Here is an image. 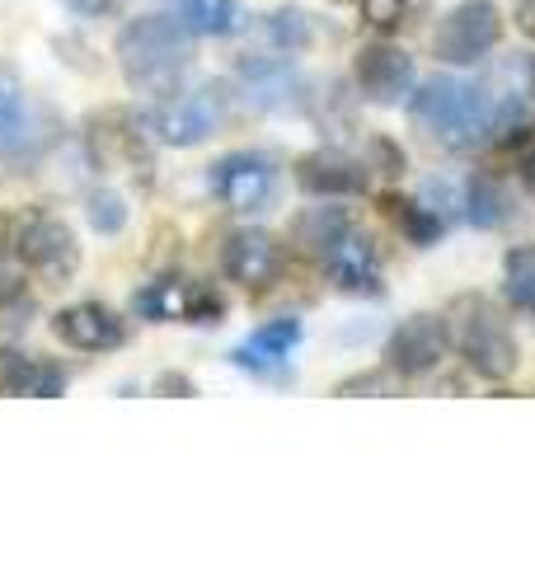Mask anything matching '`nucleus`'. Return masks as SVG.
Masks as SVG:
<instances>
[{"instance_id":"obj_1","label":"nucleus","mask_w":535,"mask_h":563,"mask_svg":"<svg viewBox=\"0 0 535 563\" xmlns=\"http://www.w3.org/2000/svg\"><path fill=\"white\" fill-rule=\"evenodd\" d=\"M193 57V33L174 14H141L118 33V66L137 95H165Z\"/></svg>"},{"instance_id":"obj_2","label":"nucleus","mask_w":535,"mask_h":563,"mask_svg":"<svg viewBox=\"0 0 535 563\" xmlns=\"http://www.w3.org/2000/svg\"><path fill=\"white\" fill-rule=\"evenodd\" d=\"M418 128L441 141V146H474L493 122V99L484 85L460 80V76H427L418 85V95L408 99Z\"/></svg>"},{"instance_id":"obj_3","label":"nucleus","mask_w":535,"mask_h":563,"mask_svg":"<svg viewBox=\"0 0 535 563\" xmlns=\"http://www.w3.org/2000/svg\"><path fill=\"white\" fill-rule=\"evenodd\" d=\"M456 320V347L466 366L479 380H507L516 376V362H522V347H516L512 324L498 314L484 296H460L451 306Z\"/></svg>"},{"instance_id":"obj_4","label":"nucleus","mask_w":535,"mask_h":563,"mask_svg":"<svg viewBox=\"0 0 535 563\" xmlns=\"http://www.w3.org/2000/svg\"><path fill=\"white\" fill-rule=\"evenodd\" d=\"M52 141H57V132H52L43 109H33L20 95V85L0 76V165L29 174L52 151Z\"/></svg>"},{"instance_id":"obj_5","label":"nucleus","mask_w":535,"mask_h":563,"mask_svg":"<svg viewBox=\"0 0 535 563\" xmlns=\"http://www.w3.org/2000/svg\"><path fill=\"white\" fill-rule=\"evenodd\" d=\"M498 38H503L498 5H489V0H460L451 14H441L433 47L446 66H474L498 47Z\"/></svg>"},{"instance_id":"obj_6","label":"nucleus","mask_w":535,"mask_h":563,"mask_svg":"<svg viewBox=\"0 0 535 563\" xmlns=\"http://www.w3.org/2000/svg\"><path fill=\"white\" fill-rule=\"evenodd\" d=\"M137 310L160 324H221L226 301L193 277H155L137 291Z\"/></svg>"},{"instance_id":"obj_7","label":"nucleus","mask_w":535,"mask_h":563,"mask_svg":"<svg viewBox=\"0 0 535 563\" xmlns=\"http://www.w3.org/2000/svg\"><path fill=\"white\" fill-rule=\"evenodd\" d=\"M221 95L217 90H198V95H184V99H165L155 103L151 113H141V128H146L155 141L165 146H203V141L221 128Z\"/></svg>"},{"instance_id":"obj_8","label":"nucleus","mask_w":535,"mask_h":563,"mask_svg":"<svg viewBox=\"0 0 535 563\" xmlns=\"http://www.w3.org/2000/svg\"><path fill=\"white\" fill-rule=\"evenodd\" d=\"M451 352V324L441 314H408V320L390 333L385 343V366L395 376H427L437 372L441 357Z\"/></svg>"},{"instance_id":"obj_9","label":"nucleus","mask_w":535,"mask_h":563,"mask_svg":"<svg viewBox=\"0 0 535 563\" xmlns=\"http://www.w3.org/2000/svg\"><path fill=\"white\" fill-rule=\"evenodd\" d=\"M20 254L33 273L52 287H66L70 277L80 273V244H76V231L57 217H39L29 221L20 231Z\"/></svg>"},{"instance_id":"obj_10","label":"nucleus","mask_w":535,"mask_h":563,"mask_svg":"<svg viewBox=\"0 0 535 563\" xmlns=\"http://www.w3.org/2000/svg\"><path fill=\"white\" fill-rule=\"evenodd\" d=\"M211 188L230 211H263L277 192V169L259 151H240L211 169Z\"/></svg>"},{"instance_id":"obj_11","label":"nucleus","mask_w":535,"mask_h":563,"mask_svg":"<svg viewBox=\"0 0 535 563\" xmlns=\"http://www.w3.org/2000/svg\"><path fill=\"white\" fill-rule=\"evenodd\" d=\"M352 80L371 103H404L414 95V57L395 43H367L352 62Z\"/></svg>"},{"instance_id":"obj_12","label":"nucleus","mask_w":535,"mask_h":563,"mask_svg":"<svg viewBox=\"0 0 535 563\" xmlns=\"http://www.w3.org/2000/svg\"><path fill=\"white\" fill-rule=\"evenodd\" d=\"M325 273L338 291L348 296H381L385 291V268H381V250L376 240L362 231H348L334 240V250L325 254Z\"/></svg>"},{"instance_id":"obj_13","label":"nucleus","mask_w":535,"mask_h":563,"mask_svg":"<svg viewBox=\"0 0 535 563\" xmlns=\"http://www.w3.org/2000/svg\"><path fill=\"white\" fill-rule=\"evenodd\" d=\"M221 273L226 282H236L244 291L273 287L282 273V244L268 231H236L221 244Z\"/></svg>"},{"instance_id":"obj_14","label":"nucleus","mask_w":535,"mask_h":563,"mask_svg":"<svg viewBox=\"0 0 535 563\" xmlns=\"http://www.w3.org/2000/svg\"><path fill=\"white\" fill-rule=\"evenodd\" d=\"M52 333L76 347V352H113L128 343V324H122V314L99 306V301H76L52 314Z\"/></svg>"},{"instance_id":"obj_15","label":"nucleus","mask_w":535,"mask_h":563,"mask_svg":"<svg viewBox=\"0 0 535 563\" xmlns=\"http://www.w3.org/2000/svg\"><path fill=\"white\" fill-rule=\"evenodd\" d=\"M296 184L310 198H352L367 188V169L338 151H310L296 161Z\"/></svg>"},{"instance_id":"obj_16","label":"nucleus","mask_w":535,"mask_h":563,"mask_svg":"<svg viewBox=\"0 0 535 563\" xmlns=\"http://www.w3.org/2000/svg\"><path fill=\"white\" fill-rule=\"evenodd\" d=\"M141 118L128 113H99L89 122V151H95L99 165H137V169H151V155L141 146Z\"/></svg>"},{"instance_id":"obj_17","label":"nucleus","mask_w":535,"mask_h":563,"mask_svg":"<svg viewBox=\"0 0 535 563\" xmlns=\"http://www.w3.org/2000/svg\"><path fill=\"white\" fill-rule=\"evenodd\" d=\"M66 390V372L29 352H0V395H29V399H52Z\"/></svg>"},{"instance_id":"obj_18","label":"nucleus","mask_w":535,"mask_h":563,"mask_svg":"<svg viewBox=\"0 0 535 563\" xmlns=\"http://www.w3.org/2000/svg\"><path fill=\"white\" fill-rule=\"evenodd\" d=\"M296 343H301V320H273V324L249 333L230 357H236V366H244V372H277L296 352Z\"/></svg>"},{"instance_id":"obj_19","label":"nucleus","mask_w":535,"mask_h":563,"mask_svg":"<svg viewBox=\"0 0 535 563\" xmlns=\"http://www.w3.org/2000/svg\"><path fill=\"white\" fill-rule=\"evenodd\" d=\"M348 211L343 207H306L301 217L292 221V244L296 250H306V254H319L325 258L334 250V240L348 231Z\"/></svg>"},{"instance_id":"obj_20","label":"nucleus","mask_w":535,"mask_h":563,"mask_svg":"<svg viewBox=\"0 0 535 563\" xmlns=\"http://www.w3.org/2000/svg\"><path fill=\"white\" fill-rule=\"evenodd\" d=\"M466 217L479 225V231H493L512 217V192L498 174H474L466 184Z\"/></svg>"},{"instance_id":"obj_21","label":"nucleus","mask_w":535,"mask_h":563,"mask_svg":"<svg viewBox=\"0 0 535 563\" xmlns=\"http://www.w3.org/2000/svg\"><path fill=\"white\" fill-rule=\"evenodd\" d=\"M381 211L400 225V235H408L414 244H423V250L446 231V221H441L423 198H400V192H385V198H381Z\"/></svg>"},{"instance_id":"obj_22","label":"nucleus","mask_w":535,"mask_h":563,"mask_svg":"<svg viewBox=\"0 0 535 563\" xmlns=\"http://www.w3.org/2000/svg\"><path fill=\"white\" fill-rule=\"evenodd\" d=\"M178 20L188 24V33L203 38H221L240 24V5L236 0H178Z\"/></svg>"},{"instance_id":"obj_23","label":"nucleus","mask_w":535,"mask_h":563,"mask_svg":"<svg viewBox=\"0 0 535 563\" xmlns=\"http://www.w3.org/2000/svg\"><path fill=\"white\" fill-rule=\"evenodd\" d=\"M503 291L516 310L535 314V244H516L503 258Z\"/></svg>"},{"instance_id":"obj_24","label":"nucleus","mask_w":535,"mask_h":563,"mask_svg":"<svg viewBox=\"0 0 535 563\" xmlns=\"http://www.w3.org/2000/svg\"><path fill=\"white\" fill-rule=\"evenodd\" d=\"M85 217H89V231L99 235H118L122 225H128V198L113 188H95L85 198Z\"/></svg>"},{"instance_id":"obj_25","label":"nucleus","mask_w":535,"mask_h":563,"mask_svg":"<svg viewBox=\"0 0 535 563\" xmlns=\"http://www.w3.org/2000/svg\"><path fill=\"white\" fill-rule=\"evenodd\" d=\"M268 38L277 52H306L310 47V14L306 10H273L268 14Z\"/></svg>"},{"instance_id":"obj_26","label":"nucleus","mask_w":535,"mask_h":563,"mask_svg":"<svg viewBox=\"0 0 535 563\" xmlns=\"http://www.w3.org/2000/svg\"><path fill=\"white\" fill-rule=\"evenodd\" d=\"M418 10H423V0H362V20L371 29H381V33L404 29Z\"/></svg>"},{"instance_id":"obj_27","label":"nucleus","mask_w":535,"mask_h":563,"mask_svg":"<svg viewBox=\"0 0 535 563\" xmlns=\"http://www.w3.org/2000/svg\"><path fill=\"white\" fill-rule=\"evenodd\" d=\"M423 202L433 207L441 221H451L456 207H466V192H460L451 179H427V184H423Z\"/></svg>"},{"instance_id":"obj_28","label":"nucleus","mask_w":535,"mask_h":563,"mask_svg":"<svg viewBox=\"0 0 535 563\" xmlns=\"http://www.w3.org/2000/svg\"><path fill=\"white\" fill-rule=\"evenodd\" d=\"M24 296V268L10 254H0V306H14Z\"/></svg>"},{"instance_id":"obj_29","label":"nucleus","mask_w":535,"mask_h":563,"mask_svg":"<svg viewBox=\"0 0 535 563\" xmlns=\"http://www.w3.org/2000/svg\"><path fill=\"white\" fill-rule=\"evenodd\" d=\"M390 376H395V372H390V366H385V372H362V376H352V380H343V385H338V395H385L390 390Z\"/></svg>"},{"instance_id":"obj_30","label":"nucleus","mask_w":535,"mask_h":563,"mask_svg":"<svg viewBox=\"0 0 535 563\" xmlns=\"http://www.w3.org/2000/svg\"><path fill=\"white\" fill-rule=\"evenodd\" d=\"M371 155H376V161H381V174H400V169H404V155H400L395 146H390L385 136L371 141Z\"/></svg>"},{"instance_id":"obj_31","label":"nucleus","mask_w":535,"mask_h":563,"mask_svg":"<svg viewBox=\"0 0 535 563\" xmlns=\"http://www.w3.org/2000/svg\"><path fill=\"white\" fill-rule=\"evenodd\" d=\"M76 14H89V20H103V14L118 10V0H66Z\"/></svg>"},{"instance_id":"obj_32","label":"nucleus","mask_w":535,"mask_h":563,"mask_svg":"<svg viewBox=\"0 0 535 563\" xmlns=\"http://www.w3.org/2000/svg\"><path fill=\"white\" fill-rule=\"evenodd\" d=\"M516 29H522L526 38H535V0H522V5H516Z\"/></svg>"},{"instance_id":"obj_33","label":"nucleus","mask_w":535,"mask_h":563,"mask_svg":"<svg viewBox=\"0 0 535 563\" xmlns=\"http://www.w3.org/2000/svg\"><path fill=\"white\" fill-rule=\"evenodd\" d=\"M10 244H14V221L0 211V254H10Z\"/></svg>"},{"instance_id":"obj_34","label":"nucleus","mask_w":535,"mask_h":563,"mask_svg":"<svg viewBox=\"0 0 535 563\" xmlns=\"http://www.w3.org/2000/svg\"><path fill=\"white\" fill-rule=\"evenodd\" d=\"M160 390H178V395H193V380H184V376H160Z\"/></svg>"},{"instance_id":"obj_35","label":"nucleus","mask_w":535,"mask_h":563,"mask_svg":"<svg viewBox=\"0 0 535 563\" xmlns=\"http://www.w3.org/2000/svg\"><path fill=\"white\" fill-rule=\"evenodd\" d=\"M522 184H526V188H535V151H526V155H522Z\"/></svg>"},{"instance_id":"obj_36","label":"nucleus","mask_w":535,"mask_h":563,"mask_svg":"<svg viewBox=\"0 0 535 563\" xmlns=\"http://www.w3.org/2000/svg\"><path fill=\"white\" fill-rule=\"evenodd\" d=\"M531 95H535V62H531Z\"/></svg>"}]
</instances>
